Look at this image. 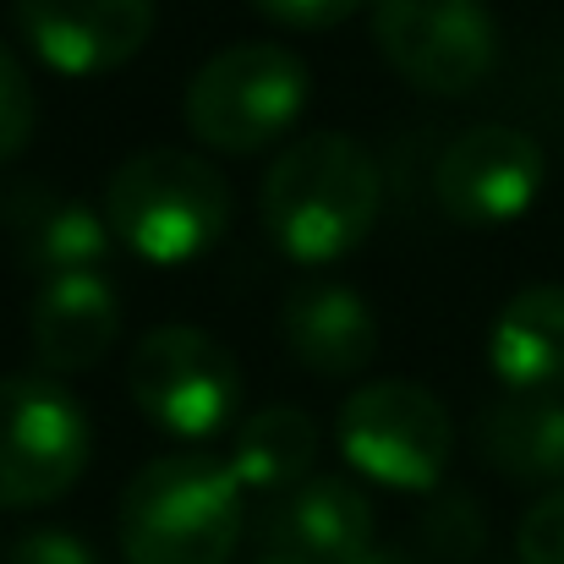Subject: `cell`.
<instances>
[{
  "mask_svg": "<svg viewBox=\"0 0 564 564\" xmlns=\"http://www.w3.org/2000/svg\"><path fill=\"white\" fill-rule=\"evenodd\" d=\"M258 214L296 269L346 263L383 214V171L346 132H302L274 154Z\"/></svg>",
  "mask_w": 564,
  "mask_h": 564,
  "instance_id": "1",
  "label": "cell"
},
{
  "mask_svg": "<svg viewBox=\"0 0 564 564\" xmlns=\"http://www.w3.org/2000/svg\"><path fill=\"white\" fill-rule=\"evenodd\" d=\"M105 219L132 258L154 269H187L225 241L236 219V197L203 154L160 143V149H138L110 171Z\"/></svg>",
  "mask_w": 564,
  "mask_h": 564,
  "instance_id": "2",
  "label": "cell"
},
{
  "mask_svg": "<svg viewBox=\"0 0 564 564\" xmlns=\"http://www.w3.org/2000/svg\"><path fill=\"white\" fill-rule=\"evenodd\" d=\"M116 532L127 564H230L247 532V494L203 449L160 455L127 482Z\"/></svg>",
  "mask_w": 564,
  "mask_h": 564,
  "instance_id": "3",
  "label": "cell"
},
{
  "mask_svg": "<svg viewBox=\"0 0 564 564\" xmlns=\"http://www.w3.org/2000/svg\"><path fill=\"white\" fill-rule=\"evenodd\" d=\"M313 72L285 44H230L192 72L182 94L187 132L214 154H263L274 149L307 110Z\"/></svg>",
  "mask_w": 564,
  "mask_h": 564,
  "instance_id": "4",
  "label": "cell"
},
{
  "mask_svg": "<svg viewBox=\"0 0 564 564\" xmlns=\"http://www.w3.org/2000/svg\"><path fill=\"white\" fill-rule=\"evenodd\" d=\"M335 444L362 482L394 494H433L455 455V422L427 383L378 378L340 405Z\"/></svg>",
  "mask_w": 564,
  "mask_h": 564,
  "instance_id": "5",
  "label": "cell"
},
{
  "mask_svg": "<svg viewBox=\"0 0 564 564\" xmlns=\"http://www.w3.org/2000/svg\"><path fill=\"white\" fill-rule=\"evenodd\" d=\"M88 460L94 422L61 378H0V510H39L66 499Z\"/></svg>",
  "mask_w": 564,
  "mask_h": 564,
  "instance_id": "6",
  "label": "cell"
},
{
  "mask_svg": "<svg viewBox=\"0 0 564 564\" xmlns=\"http://www.w3.org/2000/svg\"><path fill=\"white\" fill-rule=\"evenodd\" d=\"M373 44L394 77L433 99H471L499 66L488 0H368Z\"/></svg>",
  "mask_w": 564,
  "mask_h": 564,
  "instance_id": "7",
  "label": "cell"
},
{
  "mask_svg": "<svg viewBox=\"0 0 564 564\" xmlns=\"http://www.w3.org/2000/svg\"><path fill=\"white\" fill-rule=\"evenodd\" d=\"M127 389H132V405L176 444L219 438L241 411L236 357L192 324L149 329L127 362Z\"/></svg>",
  "mask_w": 564,
  "mask_h": 564,
  "instance_id": "8",
  "label": "cell"
},
{
  "mask_svg": "<svg viewBox=\"0 0 564 564\" xmlns=\"http://www.w3.org/2000/svg\"><path fill=\"white\" fill-rule=\"evenodd\" d=\"M549 176V154L532 132L482 121L466 127L433 171V197L460 230H505L516 225Z\"/></svg>",
  "mask_w": 564,
  "mask_h": 564,
  "instance_id": "9",
  "label": "cell"
},
{
  "mask_svg": "<svg viewBox=\"0 0 564 564\" xmlns=\"http://www.w3.org/2000/svg\"><path fill=\"white\" fill-rule=\"evenodd\" d=\"M28 50L61 77H105L154 39V0H17Z\"/></svg>",
  "mask_w": 564,
  "mask_h": 564,
  "instance_id": "10",
  "label": "cell"
},
{
  "mask_svg": "<svg viewBox=\"0 0 564 564\" xmlns=\"http://www.w3.org/2000/svg\"><path fill=\"white\" fill-rule=\"evenodd\" d=\"M28 340L50 378L94 373L121 340V296H116L110 274L83 269V274L39 280L33 313H28Z\"/></svg>",
  "mask_w": 564,
  "mask_h": 564,
  "instance_id": "11",
  "label": "cell"
},
{
  "mask_svg": "<svg viewBox=\"0 0 564 564\" xmlns=\"http://www.w3.org/2000/svg\"><path fill=\"white\" fill-rule=\"evenodd\" d=\"M280 340L296 357V368L318 378H351L378 362V318L362 291L335 280H307L280 307Z\"/></svg>",
  "mask_w": 564,
  "mask_h": 564,
  "instance_id": "12",
  "label": "cell"
},
{
  "mask_svg": "<svg viewBox=\"0 0 564 564\" xmlns=\"http://www.w3.org/2000/svg\"><path fill=\"white\" fill-rule=\"evenodd\" d=\"M373 543V499L351 477H307L302 488L269 499L263 549L313 564H346Z\"/></svg>",
  "mask_w": 564,
  "mask_h": 564,
  "instance_id": "13",
  "label": "cell"
},
{
  "mask_svg": "<svg viewBox=\"0 0 564 564\" xmlns=\"http://www.w3.org/2000/svg\"><path fill=\"white\" fill-rule=\"evenodd\" d=\"M11 236H17L22 269H33L39 280L105 269V258L116 247L105 208L50 187H22L11 197Z\"/></svg>",
  "mask_w": 564,
  "mask_h": 564,
  "instance_id": "14",
  "label": "cell"
},
{
  "mask_svg": "<svg viewBox=\"0 0 564 564\" xmlns=\"http://www.w3.org/2000/svg\"><path fill=\"white\" fill-rule=\"evenodd\" d=\"M488 368L510 394H564V285H527L499 307Z\"/></svg>",
  "mask_w": 564,
  "mask_h": 564,
  "instance_id": "15",
  "label": "cell"
},
{
  "mask_svg": "<svg viewBox=\"0 0 564 564\" xmlns=\"http://www.w3.org/2000/svg\"><path fill=\"white\" fill-rule=\"evenodd\" d=\"M482 460L532 488H564V394H499L477 416Z\"/></svg>",
  "mask_w": 564,
  "mask_h": 564,
  "instance_id": "16",
  "label": "cell"
},
{
  "mask_svg": "<svg viewBox=\"0 0 564 564\" xmlns=\"http://www.w3.org/2000/svg\"><path fill=\"white\" fill-rule=\"evenodd\" d=\"M230 477L241 482V494H263L280 499L291 488H302L318 466V416L302 405H263L252 411L236 438H230Z\"/></svg>",
  "mask_w": 564,
  "mask_h": 564,
  "instance_id": "17",
  "label": "cell"
},
{
  "mask_svg": "<svg viewBox=\"0 0 564 564\" xmlns=\"http://www.w3.org/2000/svg\"><path fill=\"white\" fill-rule=\"evenodd\" d=\"M39 132V94L22 55L0 39V165H11Z\"/></svg>",
  "mask_w": 564,
  "mask_h": 564,
  "instance_id": "18",
  "label": "cell"
},
{
  "mask_svg": "<svg viewBox=\"0 0 564 564\" xmlns=\"http://www.w3.org/2000/svg\"><path fill=\"white\" fill-rule=\"evenodd\" d=\"M516 560L521 564H564V488L532 499V510L516 527Z\"/></svg>",
  "mask_w": 564,
  "mask_h": 564,
  "instance_id": "19",
  "label": "cell"
},
{
  "mask_svg": "<svg viewBox=\"0 0 564 564\" xmlns=\"http://www.w3.org/2000/svg\"><path fill=\"white\" fill-rule=\"evenodd\" d=\"M6 564H99L72 527H28L6 543Z\"/></svg>",
  "mask_w": 564,
  "mask_h": 564,
  "instance_id": "20",
  "label": "cell"
},
{
  "mask_svg": "<svg viewBox=\"0 0 564 564\" xmlns=\"http://www.w3.org/2000/svg\"><path fill=\"white\" fill-rule=\"evenodd\" d=\"M247 6L263 11L269 22H280V28L318 33V28H340V22H351L368 0H247Z\"/></svg>",
  "mask_w": 564,
  "mask_h": 564,
  "instance_id": "21",
  "label": "cell"
},
{
  "mask_svg": "<svg viewBox=\"0 0 564 564\" xmlns=\"http://www.w3.org/2000/svg\"><path fill=\"white\" fill-rule=\"evenodd\" d=\"M346 564H411V560H405L400 549H378V543H368L362 554H351Z\"/></svg>",
  "mask_w": 564,
  "mask_h": 564,
  "instance_id": "22",
  "label": "cell"
},
{
  "mask_svg": "<svg viewBox=\"0 0 564 564\" xmlns=\"http://www.w3.org/2000/svg\"><path fill=\"white\" fill-rule=\"evenodd\" d=\"M252 564H313V560H296V554H269V549H263Z\"/></svg>",
  "mask_w": 564,
  "mask_h": 564,
  "instance_id": "23",
  "label": "cell"
}]
</instances>
